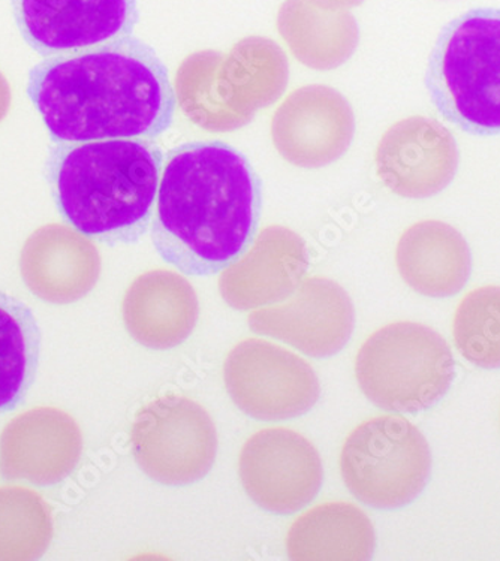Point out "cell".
Instances as JSON below:
<instances>
[{
    "mask_svg": "<svg viewBox=\"0 0 500 561\" xmlns=\"http://www.w3.org/2000/svg\"><path fill=\"white\" fill-rule=\"evenodd\" d=\"M454 342L474 366L500 368V286H482L463 298L454 317Z\"/></svg>",
    "mask_w": 500,
    "mask_h": 561,
    "instance_id": "cell-24",
    "label": "cell"
},
{
    "mask_svg": "<svg viewBox=\"0 0 500 561\" xmlns=\"http://www.w3.org/2000/svg\"><path fill=\"white\" fill-rule=\"evenodd\" d=\"M83 436L67 412L38 408L12 420L0 437V470L10 481L59 484L76 469Z\"/></svg>",
    "mask_w": 500,
    "mask_h": 561,
    "instance_id": "cell-15",
    "label": "cell"
},
{
    "mask_svg": "<svg viewBox=\"0 0 500 561\" xmlns=\"http://www.w3.org/2000/svg\"><path fill=\"white\" fill-rule=\"evenodd\" d=\"M355 376L364 396L384 411H428L440 403L453 383V352L429 327L389 323L360 350Z\"/></svg>",
    "mask_w": 500,
    "mask_h": 561,
    "instance_id": "cell-6",
    "label": "cell"
},
{
    "mask_svg": "<svg viewBox=\"0 0 500 561\" xmlns=\"http://www.w3.org/2000/svg\"><path fill=\"white\" fill-rule=\"evenodd\" d=\"M29 290L52 305H71L95 288L101 256L89 237L72 227L50 224L36 229L20 255Z\"/></svg>",
    "mask_w": 500,
    "mask_h": 561,
    "instance_id": "cell-17",
    "label": "cell"
},
{
    "mask_svg": "<svg viewBox=\"0 0 500 561\" xmlns=\"http://www.w3.org/2000/svg\"><path fill=\"white\" fill-rule=\"evenodd\" d=\"M12 102L11 85L8 83L7 77L0 72V122L10 113Z\"/></svg>",
    "mask_w": 500,
    "mask_h": 561,
    "instance_id": "cell-25",
    "label": "cell"
},
{
    "mask_svg": "<svg viewBox=\"0 0 500 561\" xmlns=\"http://www.w3.org/2000/svg\"><path fill=\"white\" fill-rule=\"evenodd\" d=\"M354 306L334 280H303L288 301L261 307L249 317L253 333L281 340L311 358H330L342 351L354 331Z\"/></svg>",
    "mask_w": 500,
    "mask_h": 561,
    "instance_id": "cell-13",
    "label": "cell"
},
{
    "mask_svg": "<svg viewBox=\"0 0 500 561\" xmlns=\"http://www.w3.org/2000/svg\"><path fill=\"white\" fill-rule=\"evenodd\" d=\"M23 39L44 59L134 34L138 0H12Z\"/></svg>",
    "mask_w": 500,
    "mask_h": 561,
    "instance_id": "cell-11",
    "label": "cell"
},
{
    "mask_svg": "<svg viewBox=\"0 0 500 561\" xmlns=\"http://www.w3.org/2000/svg\"><path fill=\"white\" fill-rule=\"evenodd\" d=\"M309 270L305 240L289 228L262 229L248 251L220 272L219 293L232 309L248 311L288 300Z\"/></svg>",
    "mask_w": 500,
    "mask_h": 561,
    "instance_id": "cell-16",
    "label": "cell"
},
{
    "mask_svg": "<svg viewBox=\"0 0 500 561\" xmlns=\"http://www.w3.org/2000/svg\"><path fill=\"white\" fill-rule=\"evenodd\" d=\"M41 342L32 310L0 290V415L18 409L35 383Z\"/></svg>",
    "mask_w": 500,
    "mask_h": 561,
    "instance_id": "cell-22",
    "label": "cell"
},
{
    "mask_svg": "<svg viewBox=\"0 0 500 561\" xmlns=\"http://www.w3.org/2000/svg\"><path fill=\"white\" fill-rule=\"evenodd\" d=\"M375 539L366 512L350 503H326L295 519L286 550L295 561H364L371 559Z\"/></svg>",
    "mask_w": 500,
    "mask_h": 561,
    "instance_id": "cell-20",
    "label": "cell"
},
{
    "mask_svg": "<svg viewBox=\"0 0 500 561\" xmlns=\"http://www.w3.org/2000/svg\"><path fill=\"white\" fill-rule=\"evenodd\" d=\"M262 183L241 151L223 141L168 151L151 240L158 255L188 276L224 272L260 227Z\"/></svg>",
    "mask_w": 500,
    "mask_h": 561,
    "instance_id": "cell-2",
    "label": "cell"
},
{
    "mask_svg": "<svg viewBox=\"0 0 500 561\" xmlns=\"http://www.w3.org/2000/svg\"><path fill=\"white\" fill-rule=\"evenodd\" d=\"M130 446L139 469L159 484H195L215 465L216 427L194 400L163 396L135 415Z\"/></svg>",
    "mask_w": 500,
    "mask_h": 561,
    "instance_id": "cell-8",
    "label": "cell"
},
{
    "mask_svg": "<svg viewBox=\"0 0 500 561\" xmlns=\"http://www.w3.org/2000/svg\"><path fill=\"white\" fill-rule=\"evenodd\" d=\"M123 322L130 337L154 351L173 350L194 331L198 297L179 273L154 270L135 278L122 302Z\"/></svg>",
    "mask_w": 500,
    "mask_h": 561,
    "instance_id": "cell-18",
    "label": "cell"
},
{
    "mask_svg": "<svg viewBox=\"0 0 500 561\" xmlns=\"http://www.w3.org/2000/svg\"><path fill=\"white\" fill-rule=\"evenodd\" d=\"M273 145L291 165L318 170L339 161L355 135L354 110L342 93L322 84L294 90L272 118Z\"/></svg>",
    "mask_w": 500,
    "mask_h": 561,
    "instance_id": "cell-12",
    "label": "cell"
},
{
    "mask_svg": "<svg viewBox=\"0 0 500 561\" xmlns=\"http://www.w3.org/2000/svg\"><path fill=\"white\" fill-rule=\"evenodd\" d=\"M27 95L55 145L155 139L178 106L166 65L134 35L47 57L29 73Z\"/></svg>",
    "mask_w": 500,
    "mask_h": 561,
    "instance_id": "cell-1",
    "label": "cell"
},
{
    "mask_svg": "<svg viewBox=\"0 0 500 561\" xmlns=\"http://www.w3.org/2000/svg\"><path fill=\"white\" fill-rule=\"evenodd\" d=\"M163 153L154 139L60 142L47 161L57 210L110 245L137 243L154 219Z\"/></svg>",
    "mask_w": 500,
    "mask_h": 561,
    "instance_id": "cell-3",
    "label": "cell"
},
{
    "mask_svg": "<svg viewBox=\"0 0 500 561\" xmlns=\"http://www.w3.org/2000/svg\"><path fill=\"white\" fill-rule=\"evenodd\" d=\"M432 454L423 433L404 416L360 424L340 453V473L356 501L375 510H399L423 493Z\"/></svg>",
    "mask_w": 500,
    "mask_h": 561,
    "instance_id": "cell-7",
    "label": "cell"
},
{
    "mask_svg": "<svg viewBox=\"0 0 500 561\" xmlns=\"http://www.w3.org/2000/svg\"><path fill=\"white\" fill-rule=\"evenodd\" d=\"M288 60L273 41L246 38L231 51L195 53L180 65L175 96L191 122L208 133H232L288 85Z\"/></svg>",
    "mask_w": 500,
    "mask_h": 561,
    "instance_id": "cell-4",
    "label": "cell"
},
{
    "mask_svg": "<svg viewBox=\"0 0 500 561\" xmlns=\"http://www.w3.org/2000/svg\"><path fill=\"white\" fill-rule=\"evenodd\" d=\"M224 379L236 407L265 423L306 415L321 394L310 364L261 339L243 340L229 352Z\"/></svg>",
    "mask_w": 500,
    "mask_h": 561,
    "instance_id": "cell-9",
    "label": "cell"
},
{
    "mask_svg": "<svg viewBox=\"0 0 500 561\" xmlns=\"http://www.w3.org/2000/svg\"><path fill=\"white\" fill-rule=\"evenodd\" d=\"M446 121L474 135L500 134V10L479 8L446 24L425 76Z\"/></svg>",
    "mask_w": 500,
    "mask_h": 561,
    "instance_id": "cell-5",
    "label": "cell"
},
{
    "mask_svg": "<svg viewBox=\"0 0 500 561\" xmlns=\"http://www.w3.org/2000/svg\"><path fill=\"white\" fill-rule=\"evenodd\" d=\"M239 474L253 503L276 515L309 505L323 481L317 448L300 433L282 427L261 430L246 442Z\"/></svg>",
    "mask_w": 500,
    "mask_h": 561,
    "instance_id": "cell-10",
    "label": "cell"
},
{
    "mask_svg": "<svg viewBox=\"0 0 500 561\" xmlns=\"http://www.w3.org/2000/svg\"><path fill=\"white\" fill-rule=\"evenodd\" d=\"M401 278L416 293L430 298L461 293L473 270L469 244L451 225L423 220L401 233L396 249Z\"/></svg>",
    "mask_w": 500,
    "mask_h": 561,
    "instance_id": "cell-19",
    "label": "cell"
},
{
    "mask_svg": "<svg viewBox=\"0 0 500 561\" xmlns=\"http://www.w3.org/2000/svg\"><path fill=\"white\" fill-rule=\"evenodd\" d=\"M458 161L454 135L423 116L395 123L375 151L376 175L389 192L406 199L441 194L456 178Z\"/></svg>",
    "mask_w": 500,
    "mask_h": 561,
    "instance_id": "cell-14",
    "label": "cell"
},
{
    "mask_svg": "<svg viewBox=\"0 0 500 561\" xmlns=\"http://www.w3.org/2000/svg\"><path fill=\"white\" fill-rule=\"evenodd\" d=\"M279 31L295 59L317 71L342 67L359 45V27L346 12H330L306 0H288L279 14Z\"/></svg>",
    "mask_w": 500,
    "mask_h": 561,
    "instance_id": "cell-21",
    "label": "cell"
},
{
    "mask_svg": "<svg viewBox=\"0 0 500 561\" xmlns=\"http://www.w3.org/2000/svg\"><path fill=\"white\" fill-rule=\"evenodd\" d=\"M53 538L52 511L22 486L0 489V561L41 559Z\"/></svg>",
    "mask_w": 500,
    "mask_h": 561,
    "instance_id": "cell-23",
    "label": "cell"
}]
</instances>
